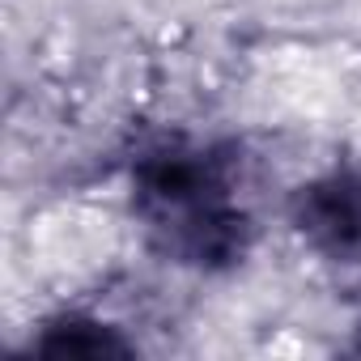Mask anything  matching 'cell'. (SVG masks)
Listing matches in <instances>:
<instances>
[{
	"mask_svg": "<svg viewBox=\"0 0 361 361\" xmlns=\"http://www.w3.org/2000/svg\"><path fill=\"white\" fill-rule=\"evenodd\" d=\"M132 213L149 247L178 268L217 272L251 247L234 149L161 145L145 153L132 170Z\"/></svg>",
	"mask_w": 361,
	"mask_h": 361,
	"instance_id": "1",
	"label": "cell"
},
{
	"mask_svg": "<svg viewBox=\"0 0 361 361\" xmlns=\"http://www.w3.org/2000/svg\"><path fill=\"white\" fill-rule=\"evenodd\" d=\"M289 221L331 264H361V170H327L289 200Z\"/></svg>",
	"mask_w": 361,
	"mask_h": 361,
	"instance_id": "2",
	"label": "cell"
},
{
	"mask_svg": "<svg viewBox=\"0 0 361 361\" xmlns=\"http://www.w3.org/2000/svg\"><path fill=\"white\" fill-rule=\"evenodd\" d=\"M30 348L43 357H128V353H136V344L123 340L111 323H98L85 314H64V319L47 323Z\"/></svg>",
	"mask_w": 361,
	"mask_h": 361,
	"instance_id": "3",
	"label": "cell"
}]
</instances>
